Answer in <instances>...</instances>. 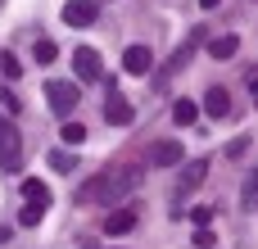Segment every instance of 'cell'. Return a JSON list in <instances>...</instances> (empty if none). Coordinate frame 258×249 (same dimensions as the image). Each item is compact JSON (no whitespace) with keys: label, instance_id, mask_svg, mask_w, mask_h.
Wrapping results in <instances>:
<instances>
[{"label":"cell","instance_id":"24","mask_svg":"<svg viewBox=\"0 0 258 249\" xmlns=\"http://www.w3.org/2000/svg\"><path fill=\"white\" fill-rule=\"evenodd\" d=\"M0 100H5V109H9V113H18V95H14V91H0Z\"/></svg>","mask_w":258,"mask_h":249},{"label":"cell","instance_id":"6","mask_svg":"<svg viewBox=\"0 0 258 249\" xmlns=\"http://www.w3.org/2000/svg\"><path fill=\"white\" fill-rule=\"evenodd\" d=\"M95 18H100V5L95 0H68L63 5V23L68 27H91Z\"/></svg>","mask_w":258,"mask_h":249},{"label":"cell","instance_id":"3","mask_svg":"<svg viewBox=\"0 0 258 249\" xmlns=\"http://www.w3.org/2000/svg\"><path fill=\"white\" fill-rule=\"evenodd\" d=\"M45 100H50V109H54L59 118H68L82 95H77V82H50V86H45Z\"/></svg>","mask_w":258,"mask_h":249},{"label":"cell","instance_id":"17","mask_svg":"<svg viewBox=\"0 0 258 249\" xmlns=\"http://www.w3.org/2000/svg\"><path fill=\"white\" fill-rule=\"evenodd\" d=\"M32 54H36V59H41V64H50V59H54V54H59V45H54V41H50V36H36V45H32Z\"/></svg>","mask_w":258,"mask_h":249},{"label":"cell","instance_id":"13","mask_svg":"<svg viewBox=\"0 0 258 249\" xmlns=\"http://www.w3.org/2000/svg\"><path fill=\"white\" fill-rule=\"evenodd\" d=\"M132 227H136V213H132V209H118V213L104 218V231H109V236H127Z\"/></svg>","mask_w":258,"mask_h":249},{"label":"cell","instance_id":"14","mask_svg":"<svg viewBox=\"0 0 258 249\" xmlns=\"http://www.w3.org/2000/svg\"><path fill=\"white\" fill-rule=\"evenodd\" d=\"M195 118H200V104H190V100H177V104H172V122H177V127H190Z\"/></svg>","mask_w":258,"mask_h":249},{"label":"cell","instance_id":"21","mask_svg":"<svg viewBox=\"0 0 258 249\" xmlns=\"http://www.w3.org/2000/svg\"><path fill=\"white\" fill-rule=\"evenodd\" d=\"M213 213H218L213 204H200V209H190V222H195V227H209V222H213Z\"/></svg>","mask_w":258,"mask_h":249},{"label":"cell","instance_id":"16","mask_svg":"<svg viewBox=\"0 0 258 249\" xmlns=\"http://www.w3.org/2000/svg\"><path fill=\"white\" fill-rule=\"evenodd\" d=\"M59 141H63V145H82V141H86V127H82V122H63V127H59Z\"/></svg>","mask_w":258,"mask_h":249},{"label":"cell","instance_id":"23","mask_svg":"<svg viewBox=\"0 0 258 249\" xmlns=\"http://www.w3.org/2000/svg\"><path fill=\"white\" fill-rule=\"evenodd\" d=\"M213 240H218V236H213L209 227H195V245L200 249H213Z\"/></svg>","mask_w":258,"mask_h":249},{"label":"cell","instance_id":"9","mask_svg":"<svg viewBox=\"0 0 258 249\" xmlns=\"http://www.w3.org/2000/svg\"><path fill=\"white\" fill-rule=\"evenodd\" d=\"M204 177H209V159H195V163H186V172L177 177V200H181V195H190V191H195Z\"/></svg>","mask_w":258,"mask_h":249},{"label":"cell","instance_id":"1","mask_svg":"<svg viewBox=\"0 0 258 249\" xmlns=\"http://www.w3.org/2000/svg\"><path fill=\"white\" fill-rule=\"evenodd\" d=\"M141 181H145V168H136V163L100 168L95 177H86L77 186V204H86V209H95V204H122L127 195L141 191Z\"/></svg>","mask_w":258,"mask_h":249},{"label":"cell","instance_id":"20","mask_svg":"<svg viewBox=\"0 0 258 249\" xmlns=\"http://www.w3.org/2000/svg\"><path fill=\"white\" fill-rule=\"evenodd\" d=\"M254 200H258V181H254V172H249V177H245V186H240V204H245V209H258Z\"/></svg>","mask_w":258,"mask_h":249},{"label":"cell","instance_id":"12","mask_svg":"<svg viewBox=\"0 0 258 249\" xmlns=\"http://www.w3.org/2000/svg\"><path fill=\"white\" fill-rule=\"evenodd\" d=\"M23 200H27V204H45V209H50V186H45L41 177H23Z\"/></svg>","mask_w":258,"mask_h":249},{"label":"cell","instance_id":"4","mask_svg":"<svg viewBox=\"0 0 258 249\" xmlns=\"http://www.w3.org/2000/svg\"><path fill=\"white\" fill-rule=\"evenodd\" d=\"M181 163H186L181 141H154L150 145V168H181Z\"/></svg>","mask_w":258,"mask_h":249},{"label":"cell","instance_id":"8","mask_svg":"<svg viewBox=\"0 0 258 249\" xmlns=\"http://www.w3.org/2000/svg\"><path fill=\"white\" fill-rule=\"evenodd\" d=\"M122 68H127L132 77H145V73L154 68V54H150V45H127V54H122Z\"/></svg>","mask_w":258,"mask_h":249},{"label":"cell","instance_id":"19","mask_svg":"<svg viewBox=\"0 0 258 249\" xmlns=\"http://www.w3.org/2000/svg\"><path fill=\"white\" fill-rule=\"evenodd\" d=\"M0 73H5L9 82H18V77H23V64H18V59H14V54L5 50V54H0Z\"/></svg>","mask_w":258,"mask_h":249},{"label":"cell","instance_id":"18","mask_svg":"<svg viewBox=\"0 0 258 249\" xmlns=\"http://www.w3.org/2000/svg\"><path fill=\"white\" fill-rule=\"evenodd\" d=\"M45 218V204H23V213H18V227H36Z\"/></svg>","mask_w":258,"mask_h":249},{"label":"cell","instance_id":"2","mask_svg":"<svg viewBox=\"0 0 258 249\" xmlns=\"http://www.w3.org/2000/svg\"><path fill=\"white\" fill-rule=\"evenodd\" d=\"M0 168L5 172H18L23 168V136L9 118H0Z\"/></svg>","mask_w":258,"mask_h":249},{"label":"cell","instance_id":"27","mask_svg":"<svg viewBox=\"0 0 258 249\" xmlns=\"http://www.w3.org/2000/svg\"><path fill=\"white\" fill-rule=\"evenodd\" d=\"M0 5H5V0H0Z\"/></svg>","mask_w":258,"mask_h":249},{"label":"cell","instance_id":"5","mask_svg":"<svg viewBox=\"0 0 258 249\" xmlns=\"http://www.w3.org/2000/svg\"><path fill=\"white\" fill-rule=\"evenodd\" d=\"M73 68H77V82H100V77H104V68H100V50H91V45H77Z\"/></svg>","mask_w":258,"mask_h":249},{"label":"cell","instance_id":"26","mask_svg":"<svg viewBox=\"0 0 258 249\" xmlns=\"http://www.w3.org/2000/svg\"><path fill=\"white\" fill-rule=\"evenodd\" d=\"M5 240H9V227H0V245H5Z\"/></svg>","mask_w":258,"mask_h":249},{"label":"cell","instance_id":"25","mask_svg":"<svg viewBox=\"0 0 258 249\" xmlns=\"http://www.w3.org/2000/svg\"><path fill=\"white\" fill-rule=\"evenodd\" d=\"M200 9H218V0H200Z\"/></svg>","mask_w":258,"mask_h":249},{"label":"cell","instance_id":"7","mask_svg":"<svg viewBox=\"0 0 258 249\" xmlns=\"http://www.w3.org/2000/svg\"><path fill=\"white\" fill-rule=\"evenodd\" d=\"M132 118H136V109L127 104V95L109 91V100H104V122H109V127H127Z\"/></svg>","mask_w":258,"mask_h":249},{"label":"cell","instance_id":"22","mask_svg":"<svg viewBox=\"0 0 258 249\" xmlns=\"http://www.w3.org/2000/svg\"><path fill=\"white\" fill-rule=\"evenodd\" d=\"M249 154V136H236L231 145H227V159H245Z\"/></svg>","mask_w":258,"mask_h":249},{"label":"cell","instance_id":"15","mask_svg":"<svg viewBox=\"0 0 258 249\" xmlns=\"http://www.w3.org/2000/svg\"><path fill=\"white\" fill-rule=\"evenodd\" d=\"M50 168H54V172H73V168H77V154H73V150H50Z\"/></svg>","mask_w":258,"mask_h":249},{"label":"cell","instance_id":"10","mask_svg":"<svg viewBox=\"0 0 258 249\" xmlns=\"http://www.w3.org/2000/svg\"><path fill=\"white\" fill-rule=\"evenodd\" d=\"M204 113H209L213 122H222V118L231 113V95H227L222 86H213V91H204Z\"/></svg>","mask_w":258,"mask_h":249},{"label":"cell","instance_id":"11","mask_svg":"<svg viewBox=\"0 0 258 249\" xmlns=\"http://www.w3.org/2000/svg\"><path fill=\"white\" fill-rule=\"evenodd\" d=\"M236 54H240V36H236V32L209 41V59H222V64H227V59H236Z\"/></svg>","mask_w":258,"mask_h":249}]
</instances>
